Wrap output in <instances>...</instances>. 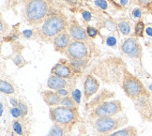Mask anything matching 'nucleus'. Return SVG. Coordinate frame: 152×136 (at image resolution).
<instances>
[{
  "label": "nucleus",
  "mask_w": 152,
  "mask_h": 136,
  "mask_svg": "<svg viewBox=\"0 0 152 136\" xmlns=\"http://www.w3.org/2000/svg\"><path fill=\"white\" fill-rule=\"evenodd\" d=\"M127 65L119 56H109L101 59L92 65L89 73L107 85H119L121 86L124 70Z\"/></svg>",
  "instance_id": "nucleus-1"
},
{
  "label": "nucleus",
  "mask_w": 152,
  "mask_h": 136,
  "mask_svg": "<svg viewBox=\"0 0 152 136\" xmlns=\"http://www.w3.org/2000/svg\"><path fill=\"white\" fill-rule=\"evenodd\" d=\"M69 25V20L66 14L60 10H54L42 25L34 30L35 37L45 43H51L57 35L67 31Z\"/></svg>",
  "instance_id": "nucleus-2"
},
{
  "label": "nucleus",
  "mask_w": 152,
  "mask_h": 136,
  "mask_svg": "<svg viewBox=\"0 0 152 136\" xmlns=\"http://www.w3.org/2000/svg\"><path fill=\"white\" fill-rule=\"evenodd\" d=\"M54 10L51 0H28L23 10V17L29 26L42 25Z\"/></svg>",
  "instance_id": "nucleus-3"
},
{
  "label": "nucleus",
  "mask_w": 152,
  "mask_h": 136,
  "mask_svg": "<svg viewBox=\"0 0 152 136\" xmlns=\"http://www.w3.org/2000/svg\"><path fill=\"white\" fill-rule=\"evenodd\" d=\"M49 116L53 123L69 132H72L73 127L80 121L78 108H68L62 105L49 107Z\"/></svg>",
  "instance_id": "nucleus-4"
},
{
  "label": "nucleus",
  "mask_w": 152,
  "mask_h": 136,
  "mask_svg": "<svg viewBox=\"0 0 152 136\" xmlns=\"http://www.w3.org/2000/svg\"><path fill=\"white\" fill-rule=\"evenodd\" d=\"M121 88L125 93V95L132 102H135L143 97L151 98V93L148 90V88L145 87L143 82L137 76L132 73L128 69V68H126L124 70Z\"/></svg>",
  "instance_id": "nucleus-5"
},
{
  "label": "nucleus",
  "mask_w": 152,
  "mask_h": 136,
  "mask_svg": "<svg viewBox=\"0 0 152 136\" xmlns=\"http://www.w3.org/2000/svg\"><path fill=\"white\" fill-rule=\"evenodd\" d=\"M129 122L128 116L124 114L118 116H105L97 119H92L90 124L92 128L101 136L107 135L125 127Z\"/></svg>",
  "instance_id": "nucleus-6"
},
{
  "label": "nucleus",
  "mask_w": 152,
  "mask_h": 136,
  "mask_svg": "<svg viewBox=\"0 0 152 136\" xmlns=\"http://www.w3.org/2000/svg\"><path fill=\"white\" fill-rule=\"evenodd\" d=\"M65 56L69 61L74 63L80 69L86 68L91 56L86 43L73 39L67 48Z\"/></svg>",
  "instance_id": "nucleus-7"
},
{
  "label": "nucleus",
  "mask_w": 152,
  "mask_h": 136,
  "mask_svg": "<svg viewBox=\"0 0 152 136\" xmlns=\"http://www.w3.org/2000/svg\"><path fill=\"white\" fill-rule=\"evenodd\" d=\"M51 74L56 75L58 77L68 79V80H72V79L77 80L82 75V69L72 61L61 59L59 62L56 63L52 68Z\"/></svg>",
  "instance_id": "nucleus-8"
},
{
  "label": "nucleus",
  "mask_w": 152,
  "mask_h": 136,
  "mask_svg": "<svg viewBox=\"0 0 152 136\" xmlns=\"http://www.w3.org/2000/svg\"><path fill=\"white\" fill-rule=\"evenodd\" d=\"M120 50L125 56L134 60L141 61L143 57V49L136 37H130L123 41Z\"/></svg>",
  "instance_id": "nucleus-9"
},
{
  "label": "nucleus",
  "mask_w": 152,
  "mask_h": 136,
  "mask_svg": "<svg viewBox=\"0 0 152 136\" xmlns=\"http://www.w3.org/2000/svg\"><path fill=\"white\" fill-rule=\"evenodd\" d=\"M101 81L92 73H87L84 78V98L87 102L91 98L100 91Z\"/></svg>",
  "instance_id": "nucleus-10"
},
{
  "label": "nucleus",
  "mask_w": 152,
  "mask_h": 136,
  "mask_svg": "<svg viewBox=\"0 0 152 136\" xmlns=\"http://www.w3.org/2000/svg\"><path fill=\"white\" fill-rule=\"evenodd\" d=\"M138 114L144 121L152 122V99L143 97L133 102Z\"/></svg>",
  "instance_id": "nucleus-11"
},
{
  "label": "nucleus",
  "mask_w": 152,
  "mask_h": 136,
  "mask_svg": "<svg viewBox=\"0 0 152 136\" xmlns=\"http://www.w3.org/2000/svg\"><path fill=\"white\" fill-rule=\"evenodd\" d=\"M76 82H77L76 79L68 80V79L58 77L56 75L51 74L47 80V86L51 90H55V91L58 89H62V88H67L71 92H72L75 89Z\"/></svg>",
  "instance_id": "nucleus-12"
},
{
  "label": "nucleus",
  "mask_w": 152,
  "mask_h": 136,
  "mask_svg": "<svg viewBox=\"0 0 152 136\" xmlns=\"http://www.w3.org/2000/svg\"><path fill=\"white\" fill-rule=\"evenodd\" d=\"M68 30L71 34V36L73 40H78V41H83V42L86 43L89 39V36L87 35L86 30L80 26L79 22L76 20L75 17H72L69 20V25Z\"/></svg>",
  "instance_id": "nucleus-13"
},
{
  "label": "nucleus",
  "mask_w": 152,
  "mask_h": 136,
  "mask_svg": "<svg viewBox=\"0 0 152 136\" xmlns=\"http://www.w3.org/2000/svg\"><path fill=\"white\" fill-rule=\"evenodd\" d=\"M115 93L113 91H110L107 88H102V90L99 91L95 97L91 99L89 102H86V111L89 112L91 109L98 105H101L102 102H106L109 99H115Z\"/></svg>",
  "instance_id": "nucleus-14"
},
{
  "label": "nucleus",
  "mask_w": 152,
  "mask_h": 136,
  "mask_svg": "<svg viewBox=\"0 0 152 136\" xmlns=\"http://www.w3.org/2000/svg\"><path fill=\"white\" fill-rule=\"evenodd\" d=\"M72 41V38L71 36V34H69V32L64 31L60 33L59 35H57L54 39V40H53V45H54V48L56 52L65 55L66 50Z\"/></svg>",
  "instance_id": "nucleus-15"
},
{
  "label": "nucleus",
  "mask_w": 152,
  "mask_h": 136,
  "mask_svg": "<svg viewBox=\"0 0 152 136\" xmlns=\"http://www.w3.org/2000/svg\"><path fill=\"white\" fill-rule=\"evenodd\" d=\"M102 107L106 112L109 116H118L123 113V105L119 99L106 100L101 104Z\"/></svg>",
  "instance_id": "nucleus-16"
},
{
  "label": "nucleus",
  "mask_w": 152,
  "mask_h": 136,
  "mask_svg": "<svg viewBox=\"0 0 152 136\" xmlns=\"http://www.w3.org/2000/svg\"><path fill=\"white\" fill-rule=\"evenodd\" d=\"M40 96H42L43 102L47 104L49 107H55V106L60 105L62 97L58 94L56 91H53V90H43L40 93Z\"/></svg>",
  "instance_id": "nucleus-17"
},
{
  "label": "nucleus",
  "mask_w": 152,
  "mask_h": 136,
  "mask_svg": "<svg viewBox=\"0 0 152 136\" xmlns=\"http://www.w3.org/2000/svg\"><path fill=\"white\" fill-rule=\"evenodd\" d=\"M138 129L135 127H126V128H122L118 131H115L112 133H109L107 135L104 136H138Z\"/></svg>",
  "instance_id": "nucleus-18"
},
{
  "label": "nucleus",
  "mask_w": 152,
  "mask_h": 136,
  "mask_svg": "<svg viewBox=\"0 0 152 136\" xmlns=\"http://www.w3.org/2000/svg\"><path fill=\"white\" fill-rule=\"evenodd\" d=\"M0 91L5 95H15L16 87L12 83L7 80H1L0 81Z\"/></svg>",
  "instance_id": "nucleus-19"
},
{
  "label": "nucleus",
  "mask_w": 152,
  "mask_h": 136,
  "mask_svg": "<svg viewBox=\"0 0 152 136\" xmlns=\"http://www.w3.org/2000/svg\"><path fill=\"white\" fill-rule=\"evenodd\" d=\"M71 132H72L67 131L63 127L54 124L46 136H71Z\"/></svg>",
  "instance_id": "nucleus-20"
},
{
  "label": "nucleus",
  "mask_w": 152,
  "mask_h": 136,
  "mask_svg": "<svg viewBox=\"0 0 152 136\" xmlns=\"http://www.w3.org/2000/svg\"><path fill=\"white\" fill-rule=\"evenodd\" d=\"M60 105L65 106V107H68V108H78V104L75 102V100L73 99L72 95L62 97Z\"/></svg>",
  "instance_id": "nucleus-21"
},
{
  "label": "nucleus",
  "mask_w": 152,
  "mask_h": 136,
  "mask_svg": "<svg viewBox=\"0 0 152 136\" xmlns=\"http://www.w3.org/2000/svg\"><path fill=\"white\" fill-rule=\"evenodd\" d=\"M118 26V29L121 32V34L124 35V36H128V35L131 33V25L128 21L119 22Z\"/></svg>",
  "instance_id": "nucleus-22"
},
{
  "label": "nucleus",
  "mask_w": 152,
  "mask_h": 136,
  "mask_svg": "<svg viewBox=\"0 0 152 136\" xmlns=\"http://www.w3.org/2000/svg\"><path fill=\"white\" fill-rule=\"evenodd\" d=\"M144 31H145V23H143L142 20H140L135 25V28H134V37L143 38Z\"/></svg>",
  "instance_id": "nucleus-23"
},
{
  "label": "nucleus",
  "mask_w": 152,
  "mask_h": 136,
  "mask_svg": "<svg viewBox=\"0 0 152 136\" xmlns=\"http://www.w3.org/2000/svg\"><path fill=\"white\" fill-rule=\"evenodd\" d=\"M17 107H18L20 109V111H21L22 117H26L27 116V115L29 113V107H28L27 103L25 102L24 99H19V104H18Z\"/></svg>",
  "instance_id": "nucleus-24"
},
{
  "label": "nucleus",
  "mask_w": 152,
  "mask_h": 136,
  "mask_svg": "<svg viewBox=\"0 0 152 136\" xmlns=\"http://www.w3.org/2000/svg\"><path fill=\"white\" fill-rule=\"evenodd\" d=\"M72 97L73 98V99L75 100V102L78 104V106L81 104V98H82V93L79 89L75 88V89L72 92Z\"/></svg>",
  "instance_id": "nucleus-25"
},
{
  "label": "nucleus",
  "mask_w": 152,
  "mask_h": 136,
  "mask_svg": "<svg viewBox=\"0 0 152 136\" xmlns=\"http://www.w3.org/2000/svg\"><path fill=\"white\" fill-rule=\"evenodd\" d=\"M10 30V26L7 23H6L3 18L1 17V19H0V31H1V35L3 36L4 34H7Z\"/></svg>",
  "instance_id": "nucleus-26"
},
{
  "label": "nucleus",
  "mask_w": 152,
  "mask_h": 136,
  "mask_svg": "<svg viewBox=\"0 0 152 136\" xmlns=\"http://www.w3.org/2000/svg\"><path fill=\"white\" fill-rule=\"evenodd\" d=\"M13 61H14V63H15L16 66H18L19 68L24 67L25 65L26 64V62L25 61V59L22 57L21 55H18V56H17L13 59Z\"/></svg>",
  "instance_id": "nucleus-27"
},
{
  "label": "nucleus",
  "mask_w": 152,
  "mask_h": 136,
  "mask_svg": "<svg viewBox=\"0 0 152 136\" xmlns=\"http://www.w3.org/2000/svg\"><path fill=\"white\" fill-rule=\"evenodd\" d=\"M10 113L11 115V116L14 117L15 119H17V118H20L22 117V114H21V111L18 107H12L10 108Z\"/></svg>",
  "instance_id": "nucleus-28"
},
{
  "label": "nucleus",
  "mask_w": 152,
  "mask_h": 136,
  "mask_svg": "<svg viewBox=\"0 0 152 136\" xmlns=\"http://www.w3.org/2000/svg\"><path fill=\"white\" fill-rule=\"evenodd\" d=\"M86 33H87V35H88V36H89V38L94 39V38L97 36L98 31H97V29H96L95 27L87 26V28H86Z\"/></svg>",
  "instance_id": "nucleus-29"
},
{
  "label": "nucleus",
  "mask_w": 152,
  "mask_h": 136,
  "mask_svg": "<svg viewBox=\"0 0 152 136\" xmlns=\"http://www.w3.org/2000/svg\"><path fill=\"white\" fill-rule=\"evenodd\" d=\"M151 2L152 0H133V3H135L140 7H147Z\"/></svg>",
  "instance_id": "nucleus-30"
},
{
  "label": "nucleus",
  "mask_w": 152,
  "mask_h": 136,
  "mask_svg": "<svg viewBox=\"0 0 152 136\" xmlns=\"http://www.w3.org/2000/svg\"><path fill=\"white\" fill-rule=\"evenodd\" d=\"M94 3H95V5L97 6V7L101 8L102 10H106L107 7H108L106 1H104V0H95Z\"/></svg>",
  "instance_id": "nucleus-31"
},
{
  "label": "nucleus",
  "mask_w": 152,
  "mask_h": 136,
  "mask_svg": "<svg viewBox=\"0 0 152 136\" xmlns=\"http://www.w3.org/2000/svg\"><path fill=\"white\" fill-rule=\"evenodd\" d=\"M56 92L59 94L61 97H66V96H69V95H71V94H72V92L69 91V89H67V88H62V89H58V90H56Z\"/></svg>",
  "instance_id": "nucleus-32"
},
{
  "label": "nucleus",
  "mask_w": 152,
  "mask_h": 136,
  "mask_svg": "<svg viewBox=\"0 0 152 136\" xmlns=\"http://www.w3.org/2000/svg\"><path fill=\"white\" fill-rule=\"evenodd\" d=\"M106 43L111 47H115L116 45V39L114 37H109L106 40Z\"/></svg>",
  "instance_id": "nucleus-33"
},
{
  "label": "nucleus",
  "mask_w": 152,
  "mask_h": 136,
  "mask_svg": "<svg viewBox=\"0 0 152 136\" xmlns=\"http://www.w3.org/2000/svg\"><path fill=\"white\" fill-rule=\"evenodd\" d=\"M23 35H24L25 38L30 39L31 37L35 36V33H34V30H25L24 32H23Z\"/></svg>",
  "instance_id": "nucleus-34"
},
{
  "label": "nucleus",
  "mask_w": 152,
  "mask_h": 136,
  "mask_svg": "<svg viewBox=\"0 0 152 136\" xmlns=\"http://www.w3.org/2000/svg\"><path fill=\"white\" fill-rule=\"evenodd\" d=\"M132 15H133V17H135V18H140V17H141V15H142L141 10H140L139 8L134 9L133 11H132Z\"/></svg>",
  "instance_id": "nucleus-35"
},
{
  "label": "nucleus",
  "mask_w": 152,
  "mask_h": 136,
  "mask_svg": "<svg viewBox=\"0 0 152 136\" xmlns=\"http://www.w3.org/2000/svg\"><path fill=\"white\" fill-rule=\"evenodd\" d=\"M82 15H83V17H84V19L86 20V21H90L91 20V13L90 12H88V11H83V12H82Z\"/></svg>",
  "instance_id": "nucleus-36"
},
{
  "label": "nucleus",
  "mask_w": 152,
  "mask_h": 136,
  "mask_svg": "<svg viewBox=\"0 0 152 136\" xmlns=\"http://www.w3.org/2000/svg\"><path fill=\"white\" fill-rule=\"evenodd\" d=\"M10 100L11 105H12L13 107H17V106H18V104H19V99H16L15 97H11Z\"/></svg>",
  "instance_id": "nucleus-37"
},
{
  "label": "nucleus",
  "mask_w": 152,
  "mask_h": 136,
  "mask_svg": "<svg viewBox=\"0 0 152 136\" xmlns=\"http://www.w3.org/2000/svg\"><path fill=\"white\" fill-rule=\"evenodd\" d=\"M4 114V103L3 100L1 99V102H0V116H3Z\"/></svg>",
  "instance_id": "nucleus-38"
},
{
  "label": "nucleus",
  "mask_w": 152,
  "mask_h": 136,
  "mask_svg": "<svg viewBox=\"0 0 152 136\" xmlns=\"http://www.w3.org/2000/svg\"><path fill=\"white\" fill-rule=\"evenodd\" d=\"M145 32H147V34L148 35V36L152 37V27H148L147 30H145Z\"/></svg>",
  "instance_id": "nucleus-39"
},
{
  "label": "nucleus",
  "mask_w": 152,
  "mask_h": 136,
  "mask_svg": "<svg viewBox=\"0 0 152 136\" xmlns=\"http://www.w3.org/2000/svg\"><path fill=\"white\" fill-rule=\"evenodd\" d=\"M120 3L122 5H126L128 3V0H120Z\"/></svg>",
  "instance_id": "nucleus-40"
},
{
  "label": "nucleus",
  "mask_w": 152,
  "mask_h": 136,
  "mask_svg": "<svg viewBox=\"0 0 152 136\" xmlns=\"http://www.w3.org/2000/svg\"><path fill=\"white\" fill-rule=\"evenodd\" d=\"M148 90L150 91L151 95H152V85H149V86H148Z\"/></svg>",
  "instance_id": "nucleus-41"
},
{
  "label": "nucleus",
  "mask_w": 152,
  "mask_h": 136,
  "mask_svg": "<svg viewBox=\"0 0 152 136\" xmlns=\"http://www.w3.org/2000/svg\"><path fill=\"white\" fill-rule=\"evenodd\" d=\"M68 1H71V0H68Z\"/></svg>",
  "instance_id": "nucleus-42"
}]
</instances>
